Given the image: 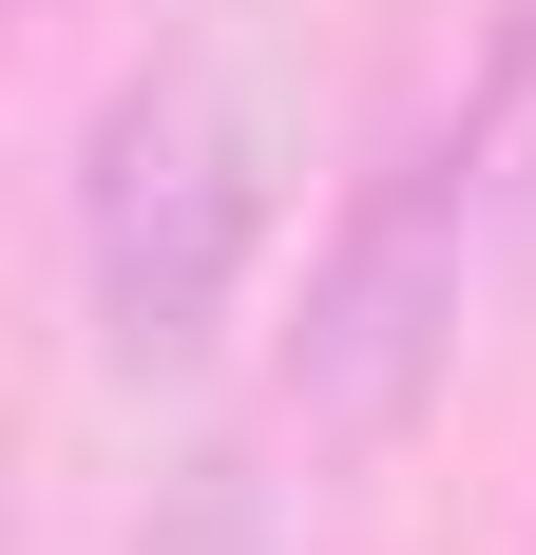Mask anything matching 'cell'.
I'll return each instance as SVG.
<instances>
[{
  "label": "cell",
  "instance_id": "6da1fadb",
  "mask_svg": "<svg viewBox=\"0 0 536 555\" xmlns=\"http://www.w3.org/2000/svg\"><path fill=\"white\" fill-rule=\"evenodd\" d=\"M480 287H498V192H480L460 96H422L365 172H345V211H326L307 287H288V345H268L288 441H307V460H383V441H422V402L460 384Z\"/></svg>",
  "mask_w": 536,
  "mask_h": 555
},
{
  "label": "cell",
  "instance_id": "7a4b0ae2",
  "mask_svg": "<svg viewBox=\"0 0 536 555\" xmlns=\"http://www.w3.org/2000/svg\"><path fill=\"white\" fill-rule=\"evenodd\" d=\"M250 269H268V115H250L230 57L173 39L77 134V307H97V345L135 384H173V364L230 345Z\"/></svg>",
  "mask_w": 536,
  "mask_h": 555
},
{
  "label": "cell",
  "instance_id": "3957f363",
  "mask_svg": "<svg viewBox=\"0 0 536 555\" xmlns=\"http://www.w3.org/2000/svg\"><path fill=\"white\" fill-rule=\"evenodd\" d=\"M460 96V134H480V192H498V269L536 249V0H498L480 20V57L441 77Z\"/></svg>",
  "mask_w": 536,
  "mask_h": 555
},
{
  "label": "cell",
  "instance_id": "277c9868",
  "mask_svg": "<svg viewBox=\"0 0 536 555\" xmlns=\"http://www.w3.org/2000/svg\"><path fill=\"white\" fill-rule=\"evenodd\" d=\"M135 555H288V517H268L250 460H173L154 499H135Z\"/></svg>",
  "mask_w": 536,
  "mask_h": 555
}]
</instances>
